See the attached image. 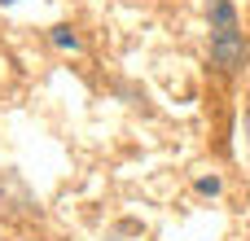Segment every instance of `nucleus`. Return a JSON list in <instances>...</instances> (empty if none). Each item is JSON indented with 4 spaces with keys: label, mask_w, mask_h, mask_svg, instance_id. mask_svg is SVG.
<instances>
[{
    "label": "nucleus",
    "mask_w": 250,
    "mask_h": 241,
    "mask_svg": "<svg viewBox=\"0 0 250 241\" xmlns=\"http://www.w3.org/2000/svg\"><path fill=\"white\" fill-rule=\"evenodd\" d=\"M207 13H211V57L220 70H242L246 66V40H242V26H237V13L229 0H207Z\"/></svg>",
    "instance_id": "f257e3e1"
},
{
    "label": "nucleus",
    "mask_w": 250,
    "mask_h": 241,
    "mask_svg": "<svg viewBox=\"0 0 250 241\" xmlns=\"http://www.w3.org/2000/svg\"><path fill=\"white\" fill-rule=\"evenodd\" d=\"M53 44H57V48H70V53L79 48V40H75V35H70L66 26H57V31H53Z\"/></svg>",
    "instance_id": "f03ea898"
},
{
    "label": "nucleus",
    "mask_w": 250,
    "mask_h": 241,
    "mask_svg": "<svg viewBox=\"0 0 250 241\" xmlns=\"http://www.w3.org/2000/svg\"><path fill=\"white\" fill-rule=\"evenodd\" d=\"M198 189H202V193H220V180H215V176H207V180H198Z\"/></svg>",
    "instance_id": "7ed1b4c3"
},
{
    "label": "nucleus",
    "mask_w": 250,
    "mask_h": 241,
    "mask_svg": "<svg viewBox=\"0 0 250 241\" xmlns=\"http://www.w3.org/2000/svg\"><path fill=\"white\" fill-rule=\"evenodd\" d=\"M0 4H13V0H0Z\"/></svg>",
    "instance_id": "20e7f679"
},
{
    "label": "nucleus",
    "mask_w": 250,
    "mask_h": 241,
    "mask_svg": "<svg viewBox=\"0 0 250 241\" xmlns=\"http://www.w3.org/2000/svg\"><path fill=\"white\" fill-rule=\"evenodd\" d=\"M246 132H250V119H246Z\"/></svg>",
    "instance_id": "39448f33"
}]
</instances>
